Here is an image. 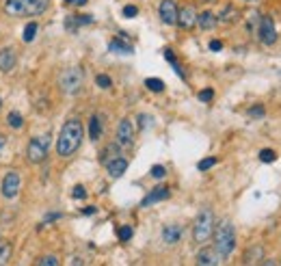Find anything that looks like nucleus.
I'll return each instance as SVG.
<instances>
[{
    "mask_svg": "<svg viewBox=\"0 0 281 266\" xmlns=\"http://www.w3.org/2000/svg\"><path fill=\"white\" fill-rule=\"evenodd\" d=\"M83 143V124L78 119H67L61 128V134L56 139V154L71 156Z\"/></svg>",
    "mask_w": 281,
    "mask_h": 266,
    "instance_id": "f257e3e1",
    "label": "nucleus"
},
{
    "mask_svg": "<svg viewBox=\"0 0 281 266\" xmlns=\"http://www.w3.org/2000/svg\"><path fill=\"white\" fill-rule=\"evenodd\" d=\"M50 7V0H5V13L13 18L39 15Z\"/></svg>",
    "mask_w": 281,
    "mask_h": 266,
    "instance_id": "f03ea898",
    "label": "nucleus"
},
{
    "mask_svg": "<svg viewBox=\"0 0 281 266\" xmlns=\"http://www.w3.org/2000/svg\"><path fill=\"white\" fill-rule=\"evenodd\" d=\"M212 236H214V251L219 253L223 260L234 253V249H236V230H234V225H231L229 221H223L219 227L214 230Z\"/></svg>",
    "mask_w": 281,
    "mask_h": 266,
    "instance_id": "7ed1b4c3",
    "label": "nucleus"
},
{
    "mask_svg": "<svg viewBox=\"0 0 281 266\" xmlns=\"http://www.w3.org/2000/svg\"><path fill=\"white\" fill-rule=\"evenodd\" d=\"M83 83H85V74L80 67H67V69H63L59 76L61 91L67 95H76L80 89H83Z\"/></svg>",
    "mask_w": 281,
    "mask_h": 266,
    "instance_id": "20e7f679",
    "label": "nucleus"
},
{
    "mask_svg": "<svg viewBox=\"0 0 281 266\" xmlns=\"http://www.w3.org/2000/svg\"><path fill=\"white\" fill-rule=\"evenodd\" d=\"M214 234V214L212 210H204L199 212L195 225H192V240L199 245H204L208 238H212Z\"/></svg>",
    "mask_w": 281,
    "mask_h": 266,
    "instance_id": "39448f33",
    "label": "nucleus"
},
{
    "mask_svg": "<svg viewBox=\"0 0 281 266\" xmlns=\"http://www.w3.org/2000/svg\"><path fill=\"white\" fill-rule=\"evenodd\" d=\"M48 143H50V136L44 134V136H37V139H30L28 147H26V158L30 163H42L48 154Z\"/></svg>",
    "mask_w": 281,
    "mask_h": 266,
    "instance_id": "423d86ee",
    "label": "nucleus"
},
{
    "mask_svg": "<svg viewBox=\"0 0 281 266\" xmlns=\"http://www.w3.org/2000/svg\"><path fill=\"white\" fill-rule=\"evenodd\" d=\"M134 143V126H132V119L124 117L119 122V128H117V145L124 149H130Z\"/></svg>",
    "mask_w": 281,
    "mask_h": 266,
    "instance_id": "0eeeda50",
    "label": "nucleus"
},
{
    "mask_svg": "<svg viewBox=\"0 0 281 266\" xmlns=\"http://www.w3.org/2000/svg\"><path fill=\"white\" fill-rule=\"evenodd\" d=\"M260 42L266 44V46L277 44V28H275L272 18H268V15H264L260 20Z\"/></svg>",
    "mask_w": 281,
    "mask_h": 266,
    "instance_id": "6e6552de",
    "label": "nucleus"
},
{
    "mask_svg": "<svg viewBox=\"0 0 281 266\" xmlns=\"http://www.w3.org/2000/svg\"><path fill=\"white\" fill-rule=\"evenodd\" d=\"M158 11H160V20H163L167 26L178 24V5H175V0H163Z\"/></svg>",
    "mask_w": 281,
    "mask_h": 266,
    "instance_id": "1a4fd4ad",
    "label": "nucleus"
},
{
    "mask_svg": "<svg viewBox=\"0 0 281 266\" xmlns=\"http://www.w3.org/2000/svg\"><path fill=\"white\" fill-rule=\"evenodd\" d=\"M20 191V173L18 171H9L5 175L3 180V197L5 199H13L15 195H18Z\"/></svg>",
    "mask_w": 281,
    "mask_h": 266,
    "instance_id": "9d476101",
    "label": "nucleus"
},
{
    "mask_svg": "<svg viewBox=\"0 0 281 266\" xmlns=\"http://www.w3.org/2000/svg\"><path fill=\"white\" fill-rule=\"evenodd\" d=\"M197 24V11H195V7H182V9H178V26L182 28H192Z\"/></svg>",
    "mask_w": 281,
    "mask_h": 266,
    "instance_id": "9b49d317",
    "label": "nucleus"
},
{
    "mask_svg": "<svg viewBox=\"0 0 281 266\" xmlns=\"http://www.w3.org/2000/svg\"><path fill=\"white\" fill-rule=\"evenodd\" d=\"M197 266H221V255L214 251V247H204L197 255Z\"/></svg>",
    "mask_w": 281,
    "mask_h": 266,
    "instance_id": "f8f14e48",
    "label": "nucleus"
},
{
    "mask_svg": "<svg viewBox=\"0 0 281 266\" xmlns=\"http://www.w3.org/2000/svg\"><path fill=\"white\" fill-rule=\"evenodd\" d=\"M15 63H18V54H15L13 48H3V50H0V71L9 74L15 67Z\"/></svg>",
    "mask_w": 281,
    "mask_h": 266,
    "instance_id": "ddd939ff",
    "label": "nucleus"
},
{
    "mask_svg": "<svg viewBox=\"0 0 281 266\" xmlns=\"http://www.w3.org/2000/svg\"><path fill=\"white\" fill-rule=\"evenodd\" d=\"M245 266H260L264 262V247H249L245 251Z\"/></svg>",
    "mask_w": 281,
    "mask_h": 266,
    "instance_id": "4468645a",
    "label": "nucleus"
},
{
    "mask_svg": "<svg viewBox=\"0 0 281 266\" xmlns=\"http://www.w3.org/2000/svg\"><path fill=\"white\" fill-rule=\"evenodd\" d=\"M167 197H169V188H167V186H156L145 199L141 201V206L147 208V206H151V204H158V201H165Z\"/></svg>",
    "mask_w": 281,
    "mask_h": 266,
    "instance_id": "2eb2a0df",
    "label": "nucleus"
},
{
    "mask_svg": "<svg viewBox=\"0 0 281 266\" xmlns=\"http://www.w3.org/2000/svg\"><path fill=\"white\" fill-rule=\"evenodd\" d=\"M106 169H108L110 177H122L126 173V169H128V160L122 158V156H117V158H112L110 163L106 165Z\"/></svg>",
    "mask_w": 281,
    "mask_h": 266,
    "instance_id": "dca6fc26",
    "label": "nucleus"
},
{
    "mask_svg": "<svg viewBox=\"0 0 281 266\" xmlns=\"http://www.w3.org/2000/svg\"><path fill=\"white\" fill-rule=\"evenodd\" d=\"M197 24H199V28H204V30H212L216 24H219V18H216L212 11H204L197 15Z\"/></svg>",
    "mask_w": 281,
    "mask_h": 266,
    "instance_id": "f3484780",
    "label": "nucleus"
},
{
    "mask_svg": "<svg viewBox=\"0 0 281 266\" xmlns=\"http://www.w3.org/2000/svg\"><path fill=\"white\" fill-rule=\"evenodd\" d=\"M180 236H182L180 225H167V227L163 230V238H165V243H169V245H175L180 240Z\"/></svg>",
    "mask_w": 281,
    "mask_h": 266,
    "instance_id": "a211bd4d",
    "label": "nucleus"
},
{
    "mask_svg": "<svg viewBox=\"0 0 281 266\" xmlns=\"http://www.w3.org/2000/svg\"><path fill=\"white\" fill-rule=\"evenodd\" d=\"M108 48L112 52H124V54H132L134 52V48H132V44L130 42H126V39H119V37H115V39H110V44H108Z\"/></svg>",
    "mask_w": 281,
    "mask_h": 266,
    "instance_id": "6ab92c4d",
    "label": "nucleus"
},
{
    "mask_svg": "<svg viewBox=\"0 0 281 266\" xmlns=\"http://www.w3.org/2000/svg\"><path fill=\"white\" fill-rule=\"evenodd\" d=\"M100 136H102V122H100L98 115H91V119H89V139L98 141Z\"/></svg>",
    "mask_w": 281,
    "mask_h": 266,
    "instance_id": "aec40b11",
    "label": "nucleus"
},
{
    "mask_svg": "<svg viewBox=\"0 0 281 266\" xmlns=\"http://www.w3.org/2000/svg\"><path fill=\"white\" fill-rule=\"evenodd\" d=\"M145 87L149 89V91H154V93H163L165 91V83H163V80H158V78H147Z\"/></svg>",
    "mask_w": 281,
    "mask_h": 266,
    "instance_id": "412c9836",
    "label": "nucleus"
},
{
    "mask_svg": "<svg viewBox=\"0 0 281 266\" xmlns=\"http://www.w3.org/2000/svg\"><path fill=\"white\" fill-rule=\"evenodd\" d=\"M236 15H238V11L234 9V7H231V5H225V9L221 11V22H225V24H227V22H231V20H236Z\"/></svg>",
    "mask_w": 281,
    "mask_h": 266,
    "instance_id": "4be33fe9",
    "label": "nucleus"
},
{
    "mask_svg": "<svg viewBox=\"0 0 281 266\" xmlns=\"http://www.w3.org/2000/svg\"><path fill=\"white\" fill-rule=\"evenodd\" d=\"M35 35H37V22H30V24H26V28H24V42L26 44H30L35 39Z\"/></svg>",
    "mask_w": 281,
    "mask_h": 266,
    "instance_id": "5701e85b",
    "label": "nucleus"
},
{
    "mask_svg": "<svg viewBox=\"0 0 281 266\" xmlns=\"http://www.w3.org/2000/svg\"><path fill=\"white\" fill-rule=\"evenodd\" d=\"M7 124H9L11 128H15V130H20V128L24 126V119H22V115L18 110H13V112H9V119H7Z\"/></svg>",
    "mask_w": 281,
    "mask_h": 266,
    "instance_id": "b1692460",
    "label": "nucleus"
},
{
    "mask_svg": "<svg viewBox=\"0 0 281 266\" xmlns=\"http://www.w3.org/2000/svg\"><path fill=\"white\" fill-rule=\"evenodd\" d=\"M9 260H11V245L5 243V245H0V266H7Z\"/></svg>",
    "mask_w": 281,
    "mask_h": 266,
    "instance_id": "393cba45",
    "label": "nucleus"
},
{
    "mask_svg": "<svg viewBox=\"0 0 281 266\" xmlns=\"http://www.w3.org/2000/svg\"><path fill=\"white\" fill-rule=\"evenodd\" d=\"M117 151H119V145H108V149L102 154V163L108 165L112 158H117Z\"/></svg>",
    "mask_w": 281,
    "mask_h": 266,
    "instance_id": "a878e982",
    "label": "nucleus"
},
{
    "mask_svg": "<svg viewBox=\"0 0 281 266\" xmlns=\"http://www.w3.org/2000/svg\"><path fill=\"white\" fill-rule=\"evenodd\" d=\"M37 266H61V262L56 255H44L37 260Z\"/></svg>",
    "mask_w": 281,
    "mask_h": 266,
    "instance_id": "bb28decb",
    "label": "nucleus"
},
{
    "mask_svg": "<svg viewBox=\"0 0 281 266\" xmlns=\"http://www.w3.org/2000/svg\"><path fill=\"white\" fill-rule=\"evenodd\" d=\"M165 59H167L169 63H171L173 67H175V71H178V74H180V78H186V76H184V71H182V67L178 65V59H175V54H173L171 50H165Z\"/></svg>",
    "mask_w": 281,
    "mask_h": 266,
    "instance_id": "cd10ccee",
    "label": "nucleus"
},
{
    "mask_svg": "<svg viewBox=\"0 0 281 266\" xmlns=\"http://www.w3.org/2000/svg\"><path fill=\"white\" fill-rule=\"evenodd\" d=\"M117 236H119V240H122V243H128V240L132 238V227H130V225H124V227H119Z\"/></svg>",
    "mask_w": 281,
    "mask_h": 266,
    "instance_id": "c85d7f7f",
    "label": "nucleus"
},
{
    "mask_svg": "<svg viewBox=\"0 0 281 266\" xmlns=\"http://www.w3.org/2000/svg\"><path fill=\"white\" fill-rule=\"evenodd\" d=\"M275 158H277V154H275V151H272V149H262L260 151V160H262V163H275Z\"/></svg>",
    "mask_w": 281,
    "mask_h": 266,
    "instance_id": "c756f323",
    "label": "nucleus"
},
{
    "mask_svg": "<svg viewBox=\"0 0 281 266\" xmlns=\"http://www.w3.org/2000/svg\"><path fill=\"white\" fill-rule=\"evenodd\" d=\"M154 126V119L147 117V115H139V128L141 130H147V128Z\"/></svg>",
    "mask_w": 281,
    "mask_h": 266,
    "instance_id": "7c9ffc66",
    "label": "nucleus"
},
{
    "mask_svg": "<svg viewBox=\"0 0 281 266\" xmlns=\"http://www.w3.org/2000/svg\"><path fill=\"white\" fill-rule=\"evenodd\" d=\"M71 197H74V199H85L87 197V191H85L83 184H76L74 191H71Z\"/></svg>",
    "mask_w": 281,
    "mask_h": 266,
    "instance_id": "2f4dec72",
    "label": "nucleus"
},
{
    "mask_svg": "<svg viewBox=\"0 0 281 266\" xmlns=\"http://www.w3.org/2000/svg\"><path fill=\"white\" fill-rule=\"evenodd\" d=\"M214 165H216V158L210 156V158H204L202 163L197 165V169H199V171H206V169H210V167H214Z\"/></svg>",
    "mask_w": 281,
    "mask_h": 266,
    "instance_id": "473e14b6",
    "label": "nucleus"
},
{
    "mask_svg": "<svg viewBox=\"0 0 281 266\" xmlns=\"http://www.w3.org/2000/svg\"><path fill=\"white\" fill-rule=\"evenodd\" d=\"M264 112H266V110H264L262 104H255V106L249 108V115H251V117H264Z\"/></svg>",
    "mask_w": 281,
    "mask_h": 266,
    "instance_id": "72a5a7b5",
    "label": "nucleus"
},
{
    "mask_svg": "<svg viewBox=\"0 0 281 266\" xmlns=\"http://www.w3.org/2000/svg\"><path fill=\"white\" fill-rule=\"evenodd\" d=\"M124 15H126V18H136V15H139V9H136V5H126V7H124Z\"/></svg>",
    "mask_w": 281,
    "mask_h": 266,
    "instance_id": "f704fd0d",
    "label": "nucleus"
},
{
    "mask_svg": "<svg viewBox=\"0 0 281 266\" xmlns=\"http://www.w3.org/2000/svg\"><path fill=\"white\" fill-rule=\"evenodd\" d=\"M95 83H98V87H102V89H108L112 83H110V78L106 76V74H100L98 78H95Z\"/></svg>",
    "mask_w": 281,
    "mask_h": 266,
    "instance_id": "c9c22d12",
    "label": "nucleus"
},
{
    "mask_svg": "<svg viewBox=\"0 0 281 266\" xmlns=\"http://www.w3.org/2000/svg\"><path fill=\"white\" fill-rule=\"evenodd\" d=\"M212 98H214L212 89H202V91H199V100H202V102H210Z\"/></svg>",
    "mask_w": 281,
    "mask_h": 266,
    "instance_id": "e433bc0d",
    "label": "nucleus"
},
{
    "mask_svg": "<svg viewBox=\"0 0 281 266\" xmlns=\"http://www.w3.org/2000/svg\"><path fill=\"white\" fill-rule=\"evenodd\" d=\"M165 167H160V165H156L154 169H151V175H154V177H158V180H160V177H165Z\"/></svg>",
    "mask_w": 281,
    "mask_h": 266,
    "instance_id": "4c0bfd02",
    "label": "nucleus"
},
{
    "mask_svg": "<svg viewBox=\"0 0 281 266\" xmlns=\"http://www.w3.org/2000/svg\"><path fill=\"white\" fill-rule=\"evenodd\" d=\"M210 50H212V52L223 50V42H221V39H212V42H210Z\"/></svg>",
    "mask_w": 281,
    "mask_h": 266,
    "instance_id": "58836bf2",
    "label": "nucleus"
},
{
    "mask_svg": "<svg viewBox=\"0 0 281 266\" xmlns=\"http://www.w3.org/2000/svg\"><path fill=\"white\" fill-rule=\"evenodd\" d=\"M61 216H63L61 212H52V214H48V216H46L44 223H52V221H56V219H61Z\"/></svg>",
    "mask_w": 281,
    "mask_h": 266,
    "instance_id": "ea45409f",
    "label": "nucleus"
},
{
    "mask_svg": "<svg viewBox=\"0 0 281 266\" xmlns=\"http://www.w3.org/2000/svg\"><path fill=\"white\" fill-rule=\"evenodd\" d=\"M83 214H85V216H91V214H95V206L85 208V210H83Z\"/></svg>",
    "mask_w": 281,
    "mask_h": 266,
    "instance_id": "a19ab883",
    "label": "nucleus"
},
{
    "mask_svg": "<svg viewBox=\"0 0 281 266\" xmlns=\"http://www.w3.org/2000/svg\"><path fill=\"white\" fill-rule=\"evenodd\" d=\"M260 266H279V264H277L275 260H264V262H262Z\"/></svg>",
    "mask_w": 281,
    "mask_h": 266,
    "instance_id": "79ce46f5",
    "label": "nucleus"
},
{
    "mask_svg": "<svg viewBox=\"0 0 281 266\" xmlns=\"http://www.w3.org/2000/svg\"><path fill=\"white\" fill-rule=\"evenodd\" d=\"M71 5H76V7H83V5H87V0H71Z\"/></svg>",
    "mask_w": 281,
    "mask_h": 266,
    "instance_id": "37998d69",
    "label": "nucleus"
},
{
    "mask_svg": "<svg viewBox=\"0 0 281 266\" xmlns=\"http://www.w3.org/2000/svg\"><path fill=\"white\" fill-rule=\"evenodd\" d=\"M5 143H7V139H5V136H3V134H0V151H3V149H5Z\"/></svg>",
    "mask_w": 281,
    "mask_h": 266,
    "instance_id": "c03bdc74",
    "label": "nucleus"
},
{
    "mask_svg": "<svg viewBox=\"0 0 281 266\" xmlns=\"http://www.w3.org/2000/svg\"><path fill=\"white\" fill-rule=\"evenodd\" d=\"M71 266H83V262H80V260H78V257H76V260H74V262H71Z\"/></svg>",
    "mask_w": 281,
    "mask_h": 266,
    "instance_id": "a18cd8bd",
    "label": "nucleus"
},
{
    "mask_svg": "<svg viewBox=\"0 0 281 266\" xmlns=\"http://www.w3.org/2000/svg\"><path fill=\"white\" fill-rule=\"evenodd\" d=\"M202 3H212V0H202Z\"/></svg>",
    "mask_w": 281,
    "mask_h": 266,
    "instance_id": "49530a36",
    "label": "nucleus"
},
{
    "mask_svg": "<svg viewBox=\"0 0 281 266\" xmlns=\"http://www.w3.org/2000/svg\"><path fill=\"white\" fill-rule=\"evenodd\" d=\"M0 106H3V100H0Z\"/></svg>",
    "mask_w": 281,
    "mask_h": 266,
    "instance_id": "de8ad7c7",
    "label": "nucleus"
},
{
    "mask_svg": "<svg viewBox=\"0 0 281 266\" xmlns=\"http://www.w3.org/2000/svg\"><path fill=\"white\" fill-rule=\"evenodd\" d=\"M251 3H255V0H251Z\"/></svg>",
    "mask_w": 281,
    "mask_h": 266,
    "instance_id": "09e8293b",
    "label": "nucleus"
},
{
    "mask_svg": "<svg viewBox=\"0 0 281 266\" xmlns=\"http://www.w3.org/2000/svg\"><path fill=\"white\" fill-rule=\"evenodd\" d=\"M279 266H281V264H279Z\"/></svg>",
    "mask_w": 281,
    "mask_h": 266,
    "instance_id": "8fccbe9b",
    "label": "nucleus"
}]
</instances>
